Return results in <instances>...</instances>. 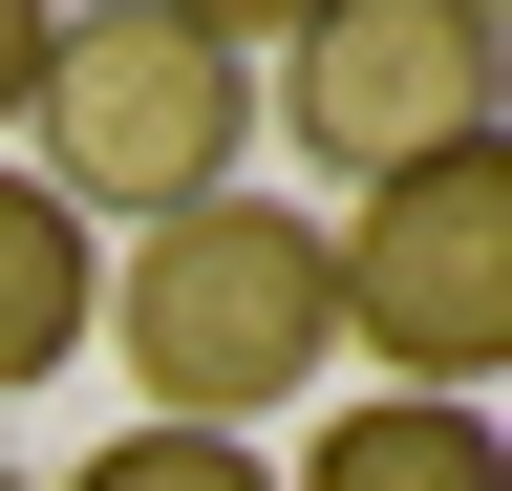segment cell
<instances>
[{
    "label": "cell",
    "instance_id": "6da1fadb",
    "mask_svg": "<svg viewBox=\"0 0 512 491\" xmlns=\"http://www.w3.org/2000/svg\"><path fill=\"white\" fill-rule=\"evenodd\" d=\"M86 342L150 385L128 427H235V449H256V406H299L320 363H342L320 214L256 193V171H235V193H192V214H150V235L107 257V321H86Z\"/></svg>",
    "mask_w": 512,
    "mask_h": 491
},
{
    "label": "cell",
    "instance_id": "7a4b0ae2",
    "mask_svg": "<svg viewBox=\"0 0 512 491\" xmlns=\"http://www.w3.org/2000/svg\"><path fill=\"white\" fill-rule=\"evenodd\" d=\"M235 150H256V43L235 22H171V0H86V22H43V86H22V171L64 214H192V193H235Z\"/></svg>",
    "mask_w": 512,
    "mask_h": 491
},
{
    "label": "cell",
    "instance_id": "3957f363",
    "mask_svg": "<svg viewBox=\"0 0 512 491\" xmlns=\"http://www.w3.org/2000/svg\"><path fill=\"white\" fill-rule=\"evenodd\" d=\"M320 278H342V342L384 363L406 406H470L512 363V150H427L384 171V193H342V235H320Z\"/></svg>",
    "mask_w": 512,
    "mask_h": 491
},
{
    "label": "cell",
    "instance_id": "277c9868",
    "mask_svg": "<svg viewBox=\"0 0 512 491\" xmlns=\"http://www.w3.org/2000/svg\"><path fill=\"white\" fill-rule=\"evenodd\" d=\"M256 107H278L320 171H363V193H384V171H427V150L491 129V22H470V0H320V22L278 43V86H256Z\"/></svg>",
    "mask_w": 512,
    "mask_h": 491
},
{
    "label": "cell",
    "instance_id": "5b68a950",
    "mask_svg": "<svg viewBox=\"0 0 512 491\" xmlns=\"http://www.w3.org/2000/svg\"><path fill=\"white\" fill-rule=\"evenodd\" d=\"M86 321H107V235L64 214L43 171H0V406L64 385V363H86Z\"/></svg>",
    "mask_w": 512,
    "mask_h": 491
},
{
    "label": "cell",
    "instance_id": "8992f818",
    "mask_svg": "<svg viewBox=\"0 0 512 491\" xmlns=\"http://www.w3.org/2000/svg\"><path fill=\"white\" fill-rule=\"evenodd\" d=\"M278 491H512V449H491V406H406V385H363Z\"/></svg>",
    "mask_w": 512,
    "mask_h": 491
},
{
    "label": "cell",
    "instance_id": "52a82bcc",
    "mask_svg": "<svg viewBox=\"0 0 512 491\" xmlns=\"http://www.w3.org/2000/svg\"><path fill=\"white\" fill-rule=\"evenodd\" d=\"M64 491H278V470H256L235 427H107V449L64 470Z\"/></svg>",
    "mask_w": 512,
    "mask_h": 491
},
{
    "label": "cell",
    "instance_id": "ba28073f",
    "mask_svg": "<svg viewBox=\"0 0 512 491\" xmlns=\"http://www.w3.org/2000/svg\"><path fill=\"white\" fill-rule=\"evenodd\" d=\"M22 86H43V22H22V0H0V129H22Z\"/></svg>",
    "mask_w": 512,
    "mask_h": 491
},
{
    "label": "cell",
    "instance_id": "9c48e42d",
    "mask_svg": "<svg viewBox=\"0 0 512 491\" xmlns=\"http://www.w3.org/2000/svg\"><path fill=\"white\" fill-rule=\"evenodd\" d=\"M0 491H43V470H22V449H0Z\"/></svg>",
    "mask_w": 512,
    "mask_h": 491
}]
</instances>
